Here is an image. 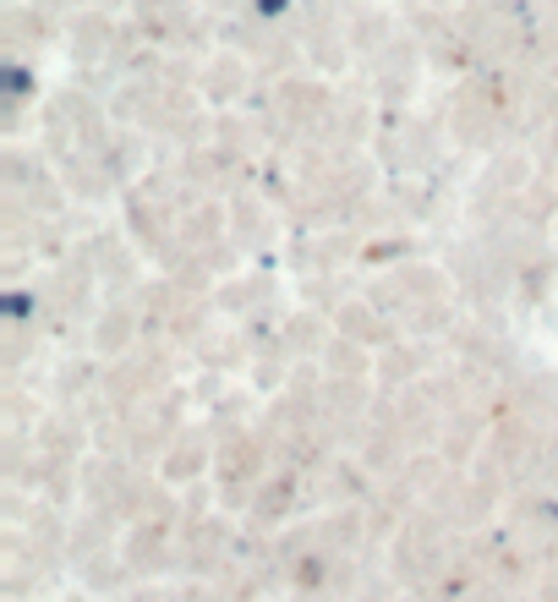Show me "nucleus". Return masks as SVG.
<instances>
[]
</instances>
